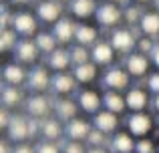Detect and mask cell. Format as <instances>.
Masks as SVG:
<instances>
[{
    "label": "cell",
    "instance_id": "cell-1",
    "mask_svg": "<svg viewBox=\"0 0 159 153\" xmlns=\"http://www.w3.org/2000/svg\"><path fill=\"white\" fill-rule=\"evenodd\" d=\"M103 85L109 91H125L129 87V71L123 69H109L103 75Z\"/></svg>",
    "mask_w": 159,
    "mask_h": 153
},
{
    "label": "cell",
    "instance_id": "cell-2",
    "mask_svg": "<svg viewBox=\"0 0 159 153\" xmlns=\"http://www.w3.org/2000/svg\"><path fill=\"white\" fill-rule=\"evenodd\" d=\"M127 125H129L131 135H135V137H145V135L151 131V127H153V119L149 117L147 113L137 111L135 115H131V117H129Z\"/></svg>",
    "mask_w": 159,
    "mask_h": 153
},
{
    "label": "cell",
    "instance_id": "cell-3",
    "mask_svg": "<svg viewBox=\"0 0 159 153\" xmlns=\"http://www.w3.org/2000/svg\"><path fill=\"white\" fill-rule=\"evenodd\" d=\"M36 18L32 14H28V12H18V14L12 16V28H14L18 34H32V32H36Z\"/></svg>",
    "mask_w": 159,
    "mask_h": 153
},
{
    "label": "cell",
    "instance_id": "cell-4",
    "mask_svg": "<svg viewBox=\"0 0 159 153\" xmlns=\"http://www.w3.org/2000/svg\"><path fill=\"white\" fill-rule=\"evenodd\" d=\"M95 14H97L99 24H103V26H115V24L121 20V10L113 2L101 4V6L97 8V12H95Z\"/></svg>",
    "mask_w": 159,
    "mask_h": 153
},
{
    "label": "cell",
    "instance_id": "cell-5",
    "mask_svg": "<svg viewBox=\"0 0 159 153\" xmlns=\"http://www.w3.org/2000/svg\"><path fill=\"white\" fill-rule=\"evenodd\" d=\"M6 133H8V139L12 141H24L26 137H30V131H28V121L24 117H12L10 125L6 127Z\"/></svg>",
    "mask_w": 159,
    "mask_h": 153
},
{
    "label": "cell",
    "instance_id": "cell-6",
    "mask_svg": "<svg viewBox=\"0 0 159 153\" xmlns=\"http://www.w3.org/2000/svg\"><path fill=\"white\" fill-rule=\"evenodd\" d=\"M36 12H39V18L44 20V22H58L61 20V4L57 2V0H44V2L39 4V8H36Z\"/></svg>",
    "mask_w": 159,
    "mask_h": 153
},
{
    "label": "cell",
    "instance_id": "cell-7",
    "mask_svg": "<svg viewBox=\"0 0 159 153\" xmlns=\"http://www.w3.org/2000/svg\"><path fill=\"white\" fill-rule=\"evenodd\" d=\"M111 44H113V48H115V51L127 52V51H131V48L135 47V36H133L129 30H125V28H119V30L113 32Z\"/></svg>",
    "mask_w": 159,
    "mask_h": 153
},
{
    "label": "cell",
    "instance_id": "cell-8",
    "mask_svg": "<svg viewBox=\"0 0 159 153\" xmlns=\"http://www.w3.org/2000/svg\"><path fill=\"white\" fill-rule=\"evenodd\" d=\"M77 77L75 75H69V73H65V71H61L58 75H54L52 79V89L57 91L58 95H69V93H73L75 91V85H77Z\"/></svg>",
    "mask_w": 159,
    "mask_h": 153
},
{
    "label": "cell",
    "instance_id": "cell-9",
    "mask_svg": "<svg viewBox=\"0 0 159 153\" xmlns=\"http://www.w3.org/2000/svg\"><path fill=\"white\" fill-rule=\"evenodd\" d=\"M91 59H93L95 65H109L113 61V44L111 43H95L93 51H91Z\"/></svg>",
    "mask_w": 159,
    "mask_h": 153
},
{
    "label": "cell",
    "instance_id": "cell-10",
    "mask_svg": "<svg viewBox=\"0 0 159 153\" xmlns=\"http://www.w3.org/2000/svg\"><path fill=\"white\" fill-rule=\"evenodd\" d=\"M95 127L97 129H101L103 133H111V131L117 129V125H119V119H117V113H113V111H99V113H95Z\"/></svg>",
    "mask_w": 159,
    "mask_h": 153
},
{
    "label": "cell",
    "instance_id": "cell-11",
    "mask_svg": "<svg viewBox=\"0 0 159 153\" xmlns=\"http://www.w3.org/2000/svg\"><path fill=\"white\" fill-rule=\"evenodd\" d=\"M75 30H77V26H75L69 18H61L58 22H54V36H57V40L62 43V44L70 43V40L75 38Z\"/></svg>",
    "mask_w": 159,
    "mask_h": 153
},
{
    "label": "cell",
    "instance_id": "cell-12",
    "mask_svg": "<svg viewBox=\"0 0 159 153\" xmlns=\"http://www.w3.org/2000/svg\"><path fill=\"white\" fill-rule=\"evenodd\" d=\"M125 67H127L129 75L133 77H143L145 73H147V59H145V55H141V52H135V55H129L127 56V63H125Z\"/></svg>",
    "mask_w": 159,
    "mask_h": 153
},
{
    "label": "cell",
    "instance_id": "cell-13",
    "mask_svg": "<svg viewBox=\"0 0 159 153\" xmlns=\"http://www.w3.org/2000/svg\"><path fill=\"white\" fill-rule=\"evenodd\" d=\"M39 51L40 48L36 47V43L32 40H20L16 44V56H18L22 63H34L36 56H39Z\"/></svg>",
    "mask_w": 159,
    "mask_h": 153
},
{
    "label": "cell",
    "instance_id": "cell-14",
    "mask_svg": "<svg viewBox=\"0 0 159 153\" xmlns=\"http://www.w3.org/2000/svg\"><path fill=\"white\" fill-rule=\"evenodd\" d=\"M48 83H51V79H48L47 69L36 67L28 73V87H30L32 91H44L48 87Z\"/></svg>",
    "mask_w": 159,
    "mask_h": 153
},
{
    "label": "cell",
    "instance_id": "cell-15",
    "mask_svg": "<svg viewBox=\"0 0 159 153\" xmlns=\"http://www.w3.org/2000/svg\"><path fill=\"white\" fill-rule=\"evenodd\" d=\"M125 101H127V107L131 111H143L145 107H147V93H145L143 89H131L127 95H125Z\"/></svg>",
    "mask_w": 159,
    "mask_h": 153
},
{
    "label": "cell",
    "instance_id": "cell-16",
    "mask_svg": "<svg viewBox=\"0 0 159 153\" xmlns=\"http://www.w3.org/2000/svg\"><path fill=\"white\" fill-rule=\"evenodd\" d=\"M103 105H105L107 111H113V113H123L125 107H127V101L125 97H121L119 91H107L105 97H103Z\"/></svg>",
    "mask_w": 159,
    "mask_h": 153
},
{
    "label": "cell",
    "instance_id": "cell-17",
    "mask_svg": "<svg viewBox=\"0 0 159 153\" xmlns=\"http://www.w3.org/2000/svg\"><path fill=\"white\" fill-rule=\"evenodd\" d=\"M70 63H73L70 51H65V48H57L48 56V65H51V69H54V71H66Z\"/></svg>",
    "mask_w": 159,
    "mask_h": 153
},
{
    "label": "cell",
    "instance_id": "cell-18",
    "mask_svg": "<svg viewBox=\"0 0 159 153\" xmlns=\"http://www.w3.org/2000/svg\"><path fill=\"white\" fill-rule=\"evenodd\" d=\"M101 99H99V95L95 93V91H83L81 95H79V105H81L83 111H87V113H99V107H101Z\"/></svg>",
    "mask_w": 159,
    "mask_h": 153
},
{
    "label": "cell",
    "instance_id": "cell-19",
    "mask_svg": "<svg viewBox=\"0 0 159 153\" xmlns=\"http://www.w3.org/2000/svg\"><path fill=\"white\" fill-rule=\"evenodd\" d=\"M48 99L43 97V95H34L26 101V111L32 115V117H43V115L48 113Z\"/></svg>",
    "mask_w": 159,
    "mask_h": 153
},
{
    "label": "cell",
    "instance_id": "cell-20",
    "mask_svg": "<svg viewBox=\"0 0 159 153\" xmlns=\"http://www.w3.org/2000/svg\"><path fill=\"white\" fill-rule=\"evenodd\" d=\"M66 133H69L70 139H87L91 133V127L89 123L85 121V119H73V121H69V127H66Z\"/></svg>",
    "mask_w": 159,
    "mask_h": 153
},
{
    "label": "cell",
    "instance_id": "cell-21",
    "mask_svg": "<svg viewBox=\"0 0 159 153\" xmlns=\"http://www.w3.org/2000/svg\"><path fill=\"white\" fill-rule=\"evenodd\" d=\"M139 26L143 30V34H147V36L159 34V14L157 12H145L139 20Z\"/></svg>",
    "mask_w": 159,
    "mask_h": 153
},
{
    "label": "cell",
    "instance_id": "cell-22",
    "mask_svg": "<svg viewBox=\"0 0 159 153\" xmlns=\"http://www.w3.org/2000/svg\"><path fill=\"white\" fill-rule=\"evenodd\" d=\"M28 75L24 73V69L20 67V65L12 63V65H6L4 67V81L8 83V85H20V83H24V79Z\"/></svg>",
    "mask_w": 159,
    "mask_h": 153
},
{
    "label": "cell",
    "instance_id": "cell-23",
    "mask_svg": "<svg viewBox=\"0 0 159 153\" xmlns=\"http://www.w3.org/2000/svg\"><path fill=\"white\" fill-rule=\"evenodd\" d=\"M70 10L77 18H89L93 12H97V8H95V0H73Z\"/></svg>",
    "mask_w": 159,
    "mask_h": 153
},
{
    "label": "cell",
    "instance_id": "cell-24",
    "mask_svg": "<svg viewBox=\"0 0 159 153\" xmlns=\"http://www.w3.org/2000/svg\"><path fill=\"white\" fill-rule=\"evenodd\" d=\"M75 40L79 44H95L97 40V30L93 26H87V24H79L77 30H75Z\"/></svg>",
    "mask_w": 159,
    "mask_h": 153
},
{
    "label": "cell",
    "instance_id": "cell-25",
    "mask_svg": "<svg viewBox=\"0 0 159 153\" xmlns=\"http://www.w3.org/2000/svg\"><path fill=\"white\" fill-rule=\"evenodd\" d=\"M113 149L117 153H133L135 151V143H133V139L129 137V133H117L115 137H113Z\"/></svg>",
    "mask_w": 159,
    "mask_h": 153
},
{
    "label": "cell",
    "instance_id": "cell-26",
    "mask_svg": "<svg viewBox=\"0 0 159 153\" xmlns=\"http://www.w3.org/2000/svg\"><path fill=\"white\" fill-rule=\"evenodd\" d=\"M73 75L77 77L79 83H91L97 75V67H95V63H85V65H77L73 71Z\"/></svg>",
    "mask_w": 159,
    "mask_h": 153
},
{
    "label": "cell",
    "instance_id": "cell-27",
    "mask_svg": "<svg viewBox=\"0 0 159 153\" xmlns=\"http://www.w3.org/2000/svg\"><path fill=\"white\" fill-rule=\"evenodd\" d=\"M57 115L61 121H73L75 115H77V105L69 99H62L57 103Z\"/></svg>",
    "mask_w": 159,
    "mask_h": 153
},
{
    "label": "cell",
    "instance_id": "cell-28",
    "mask_svg": "<svg viewBox=\"0 0 159 153\" xmlns=\"http://www.w3.org/2000/svg\"><path fill=\"white\" fill-rule=\"evenodd\" d=\"M36 47L40 48V51L43 52H47V55H51L52 51H57V36L54 34H48V32H40L39 36H36Z\"/></svg>",
    "mask_w": 159,
    "mask_h": 153
},
{
    "label": "cell",
    "instance_id": "cell-29",
    "mask_svg": "<svg viewBox=\"0 0 159 153\" xmlns=\"http://www.w3.org/2000/svg\"><path fill=\"white\" fill-rule=\"evenodd\" d=\"M40 133L44 135V139L52 141V139H58L61 137V123L57 119H48V121H43V129Z\"/></svg>",
    "mask_w": 159,
    "mask_h": 153
},
{
    "label": "cell",
    "instance_id": "cell-30",
    "mask_svg": "<svg viewBox=\"0 0 159 153\" xmlns=\"http://www.w3.org/2000/svg\"><path fill=\"white\" fill-rule=\"evenodd\" d=\"M20 99H22V93H20L14 85L6 87V89L2 91V103H4V107H16L20 103Z\"/></svg>",
    "mask_w": 159,
    "mask_h": 153
},
{
    "label": "cell",
    "instance_id": "cell-31",
    "mask_svg": "<svg viewBox=\"0 0 159 153\" xmlns=\"http://www.w3.org/2000/svg\"><path fill=\"white\" fill-rule=\"evenodd\" d=\"M70 59H73L75 67H77V65H85V63H89L91 52L87 51L85 44H77V47H73V51H70Z\"/></svg>",
    "mask_w": 159,
    "mask_h": 153
},
{
    "label": "cell",
    "instance_id": "cell-32",
    "mask_svg": "<svg viewBox=\"0 0 159 153\" xmlns=\"http://www.w3.org/2000/svg\"><path fill=\"white\" fill-rule=\"evenodd\" d=\"M12 47H16V30H8V28H4L2 36H0V51L6 52V51H10Z\"/></svg>",
    "mask_w": 159,
    "mask_h": 153
},
{
    "label": "cell",
    "instance_id": "cell-33",
    "mask_svg": "<svg viewBox=\"0 0 159 153\" xmlns=\"http://www.w3.org/2000/svg\"><path fill=\"white\" fill-rule=\"evenodd\" d=\"M87 141H89V143H91L93 147H101L103 143H105V133H103L101 129H97V127H95V129H93V131L89 133V137H87Z\"/></svg>",
    "mask_w": 159,
    "mask_h": 153
},
{
    "label": "cell",
    "instance_id": "cell-34",
    "mask_svg": "<svg viewBox=\"0 0 159 153\" xmlns=\"http://www.w3.org/2000/svg\"><path fill=\"white\" fill-rule=\"evenodd\" d=\"M155 145H153L151 139H139L135 143V153H155Z\"/></svg>",
    "mask_w": 159,
    "mask_h": 153
},
{
    "label": "cell",
    "instance_id": "cell-35",
    "mask_svg": "<svg viewBox=\"0 0 159 153\" xmlns=\"http://www.w3.org/2000/svg\"><path fill=\"white\" fill-rule=\"evenodd\" d=\"M141 16H143V14H141V10H139L137 6H129L127 10H125V20H127L129 24L139 22V20H141Z\"/></svg>",
    "mask_w": 159,
    "mask_h": 153
},
{
    "label": "cell",
    "instance_id": "cell-36",
    "mask_svg": "<svg viewBox=\"0 0 159 153\" xmlns=\"http://www.w3.org/2000/svg\"><path fill=\"white\" fill-rule=\"evenodd\" d=\"M147 87H149V91H151V93L159 95V73H155V75H151V77H149Z\"/></svg>",
    "mask_w": 159,
    "mask_h": 153
},
{
    "label": "cell",
    "instance_id": "cell-37",
    "mask_svg": "<svg viewBox=\"0 0 159 153\" xmlns=\"http://www.w3.org/2000/svg\"><path fill=\"white\" fill-rule=\"evenodd\" d=\"M36 153H58V147L54 145V143L47 141V143H43V145H39V149H36Z\"/></svg>",
    "mask_w": 159,
    "mask_h": 153
},
{
    "label": "cell",
    "instance_id": "cell-38",
    "mask_svg": "<svg viewBox=\"0 0 159 153\" xmlns=\"http://www.w3.org/2000/svg\"><path fill=\"white\" fill-rule=\"evenodd\" d=\"M137 47H139L141 52H151L153 48H155V47H153V43H151V38H141L139 43H137Z\"/></svg>",
    "mask_w": 159,
    "mask_h": 153
},
{
    "label": "cell",
    "instance_id": "cell-39",
    "mask_svg": "<svg viewBox=\"0 0 159 153\" xmlns=\"http://www.w3.org/2000/svg\"><path fill=\"white\" fill-rule=\"evenodd\" d=\"M65 153H87V151L79 141H73V143H69V145L65 147Z\"/></svg>",
    "mask_w": 159,
    "mask_h": 153
},
{
    "label": "cell",
    "instance_id": "cell-40",
    "mask_svg": "<svg viewBox=\"0 0 159 153\" xmlns=\"http://www.w3.org/2000/svg\"><path fill=\"white\" fill-rule=\"evenodd\" d=\"M10 121H12V119H10V115H8V111L2 109V111H0V127L6 129V127L10 125Z\"/></svg>",
    "mask_w": 159,
    "mask_h": 153
},
{
    "label": "cell",
    "instance_id": "cell-41",
    "mask_svg": "<svg viewBox=\"0 0 159 153\" xmlns=\"http://www.w3.org/2000/svg\"><path fill=\"white\" fill-rule=\"evenodd\" d=\"M39 123L40 121H36V119H28V131H30L32 137L39 133V129H43V125H39Z\"/></svg>",
    "mask_w": 159,
    "mask_h": 153
},
{
    "label": "cell",
    "instance_id": "cell-42",
    "mask_svg": "<svg viewBox=\"0 0 159 153\" xmlns=\"http://www.w3.org/2000/svg\"><path fill=\"white\" fill-rule=\"evenodd\" d=\"M12 153H36V151L32 149V147H28V145H18Z\"/></svg>",
    "mask_w": 159,
    "mask_h": 153
},
{
    "label": "cell",
    "instance_id": "cell-43",
    "mask_svg": "<svg viewBox=\"0 0 159 153\" xmlns=\"http://www.w3.org/2000/svg\"><path fill=\"white\" fill-rule=\"evenodd\" d=\"M151 59H153V63H155V67L159 69V44H155V48L151 51Z\"/></svg>",
    "mask_w": 159,
    "mask_h": 153
},
{
    "label": "cell",
    "instance_id": "cell-44",
    "mask_svg": "<svg viewBox=\"0 0 159 153\" xmlns=\"http://www.w3.org/2000/svg\"><path fill=\"white\" fill-rule=\"evenodd\" d=\"M87 153H107V151L103 149V147H91V149L87 151Z\"/></svg>",
    "mask_w": 159,
    "mask_h": 153
},
{
    "label": "cell",
    "instance_id": "cell-45",
    "mask_svg": "<svg viewBox=\"0 0 159 153\" xmlns=\"http://www.w3.org/2000/svg\"><path fill=\"white\" fill-rule=\"evenodd\" d=\"M153 107H155V111L159 113V95H155V99H153Z\"/></svg>",
    "mask_w": 159,
    "mask_h": 153
},
{
    "label": "cell",
    "instance_id": "cell-46",
    "mask_svg": "<svg viewBox=\"0 0 159 153\" xmlns=\"http://www.w3.org/2000/svg\"><path fill=\"white\" fill-rule=\"evenodd\" d=\"M0 153H8V145H6V143H2V145H0Z\"/></svg>",
    "mask_w": 159,
    "mask_h": 153
},
{
    "label": "cell",
    "instance_id": "cell-47",
    "mask_svg": "<svg viewBox=\"0 0 159 153\" xmlns=\"http://www.w3.org/2000/svg\"><path fill=\"white\" fill-rule=\"evenodd\" d=\"M111 2H117V4H123V2H127V0H111Z\"/></svg>",
    "mask_w": 159,
    "mask_h": 153
},
{
    "label": "cell",
    "instance_id": "cell-48",
    "mask_svg": "<svg viewBox=\"0 0 159 153\" xmlns=\"http://www.w3.org/2000/svg\"><path fill=\"white\" fill-rule=\"evenodd\" d=\"M14 2H18V4H24V2H26V0H14Z\"/></svg>",
    "mask_w": 159,
    "mask_h": 153
},
{
    "label": "cell",
    "instance_id": "cell-49",
    "mask_svg": "<svg viewBox=\"0 0 159 153\" xmlns=\"http://www.w3.org/2000/svg\"><path fill=\"white\" fill-rule=\"evenodd\" d=\"M153 2H155V6H157V8H159V0H153Z\"/></svg>",
    "mask_w": 159,
    "mask_h": 153
},
{
    "label": "cell",
    "instance_id": "cell-50",
    "mask_svg": "<svg viewBox=\"0 0 159 153\" xmlns=\"http://www.w3.org/2000/svg\"><path fill=\"white\" fill-rule=\"evenodd\" d=\"M137 2H149V0H137Z\"/></svg>",
    "mask_w": 159,
    "mask_h": 153
},
{
    "label": "cell",
    "instance_id": "cell-51",
    "mask_svg": "<svg viewBox=\"0 0 159 153\" xmlns=\"http://www.w3.org/2000/svg\"><path fill=\"white\" fill-rule=\"evenodd\" d=\"M157 153H159V147H157Z\"/></svg>",
    "mask_w": 159,
    "mask_h": 153
}]
</instances>
